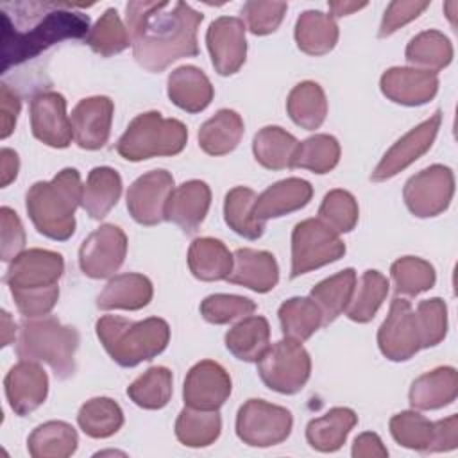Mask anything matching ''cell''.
Here are the masks:
<instances>
[{
    "label": "cell",
    "mask_w": 458,
    "mask_h": 458,
    "mask_svg": "<svg viewBox=\"0 0 458 458\" xmlns=\"http://www.w3.org/2000/svg\"><path fill=\"white\" fill-rule=\"evenodd\" d=\"M79 340L73 326H64L55 317H38L21 322L16 354L20 360L45 361L59 379H66L75 372Z\"/></svg>",
    "instance_id": "cell-6"
},
{
    "label": "cell",
    "mask_w": 458,
    "mask_h": 458,
    "mask_svg": "<svg viewBox=\"0 0 458 458\" xmlns=\"http://www.w3.org/2000/svg\"><path fill=\"white\" fill-rule=\"evenodd\" d=\"M211 206V190L204 181L191 179L174 188L165 218L179 225L184 233H193L204 222Z\"/></svg>",
    "instance_id": "cell-22"
},
{
    "label": "cell",
    "mask_w": 458,
    "mask_h": 458,
    "mask_svg": "<svg viewBox=\"0 0 458 458\" xmlns=\"http://www.w3.org/2000/svg\"><path fill=\"white\" fill-rule=\"evenodd\" d=\"M154 295L152 283L147 276L127 272L109 279L102 293L97 297V306L107 310H129L136 311L145 308Z\"/></svg>",
    "instance_id": "cell-27"
},
{
    "label": "cell",
    "mask_w": 458,
    "mask_h": 458,
    "mask_svg": "<svg viewBox=\"0 0 458 458\" xmlns=\"http://www.w3.org/2000/svg\"><path fill=\"white\" fill-rule=\"evenodd\" d=\"M222 431L218 410L182 408L175 420V437L186 447H208Z\"/></svg>",
    "instance_id": "cell-38"
},
{
    "label": "cell",
    "mask_w": 458,
    "mask_h": 458,
    "mask_svg": "<svg viewBox=\"0 0 458 458\" xmlns=\"http://www.w3.org/2000/svg\"><path fill=\"white\" fill-rule=\"evenodd\" d=\"M188 267L200 281H222L231 274L233 254L216 238H197L188 249Z\"/></svg>",
    "instance_id": "cell-32"
},
{
    "label": "cell",
    "mask_w": 458,
    "mask_h": 458,
    "mask_svg": "<svg viewBox=\"0 0 458 458\" xmlns=\"http://www.w3.org/2000/svg\"><path fill=\"white\" fill-rule=\"evenodd\" d=\"M352 456L354 458H385L388 456V451L376 433L367 431L354 438Z\"/></svg>",
    "instance_id": "cell-57"
},
{
    "label": "cell",
    "mask_w": 458,
    "mask_h": 458,
    "mask_svg": "<svg viewBox=\"0 0 458 458\" xmlns=\"http://www.w3.org/2000/svg\"><path fill=\"white\" fill-rule=\"evenodd\" d=\"M206 45L218 75L227 77L236 73L247 57L243 20L234 16H220L213 20L206 32Z\"/></svg>",
    "instance_id": "cell-16"
},
{
    "label": "cell",
    "mask_w": 458,
    "mask_h": 458,
    "mask_svg": "<svg viewBox=\"0 0 458 458\" xmlns=\"http://www.w3.org/2000/svg\"><path fill=\"white\" fill-rule=\"evenodd\" d=\"M340 161V143L331 134H315L299 143L292 168H306L313 174H327Z\"/></svg>",
    "instance_id": "cell-45"
},
{
    "label": "cell",
    "mask_w": 458,
    "mask_h": 458,
    "mask_svg": "<svg viewBox=\"0 0 458 458\" xmlns=\"http://www.w3.org/2000/svg\"><path fill=\"white\" fill-rule=\"evenodd\" d=\"M286 111L295 125L306 131L318 129L327 114V98L322 86L313 81L299 82L288 95Z\"/></svg>",
    "instance_id": "cell-36"
},
{
    "label": "cell",
    "mask_w": 458,
    "mask_h": 458,
    "mask_svg": "<svg viewBox=\"0 0 458 458\" xmlns=\"http://www.w3.org/2000/svg\"><path fill=\"white\" fill-rule=\"evenodd\" d=\"M9 406L16 415H29L38 410L48 394V376L38 361L20 360L4 379Z\"/></svg>",
    "instance_id": "cell-20"
},
{
    "label": "cell",
    "mask_w": 458,
    "mask_h": 458,
    "mask_svg": "<svg viewBox=\"0 0 458 458\" xmlns=\"http://www.w3.org/2000/svg\"><path fill=\"white\" fill-rule=\"evenodd\" d=\"M77 422L88 437L107 438L123 426V411L109 397H93L81 406Z\"/></svg>",
    "instance_id": "cell-42"
},
{
    "label": "cell",
    "mask_w": 458,
    "mask_h": 458,
    "mask_svg": "<svg viewBox=\"0 0 458 458\" xmlns=\"http://www.w3.org/2000/svg\"><path fill=\"white\" fill-rule=\"evenodd\" d=\"M297 147V138L277 125H267L259 129L252 140V152L256 161L268 170L292 168Z\"/></svg>",
    "instance_id": "cell-35"
},
{
    "label": "cell",
    "mask_w": 458,
    "mask_h": 458,
    "mask_svg": "<svg viewBox=\"0 0 458 458\" xmlns=\"http://www.w3.org/2000/svg\"><path fill=\"white\" fill-rule=\"evenodd\" d=\"M417 320L422 336V349L433 347L445 338L447 306L440 297L420 301L417 306Z\"/></svg>",
    "instance_id": "cell-51"
},
{
    "label": "cell",
    "mask_w": 458,
    "mask_h": 458,
    "mask_svg": "<svg viewBox=\"0 0 458 458\" xmlns=\"http://www.w3.org/2000/svg\"><path fill=\"white\" fill-rule=\"evenodd\" d=\"M97 336L113 361L120 367H136L161 354L170 342V326L159 317L127 320L104 315L95 324Z\"/></svg>",
    "instance_id": "cell-5"
},
{
    "label": "cell",
    "mask_w": 458,
    "mask_h": 458,
    "mask_svg": "<svg viewBox=\"0 0 458 458\" xmlns=\"http://www.w3.org/2000/svg\"><path fill=\"white\" fill-rule=\"evenodd\" d=\"M14 335H16V326L11 320V315L4 310L2 311V347H7L14 340Z\"/></svg>",
    "instance_id": "cell-60"
},
{
    "label": "cell",
    "mask_w": 458,
    "mask_h": 458,
    "mask_svg": "<svg viewBox=\"0 0 458 458\" xmlns=\"http://www.w3.org/2000/svg\"><path fill=\"white\" fill-rule=\"evenodd\" d=\"M127 254V236L114 224H102L79 249V265L84 276L106 279L114 276Z\"/></svg>",
    "instance_id": "cell-13"
},
{
    "label": "cell",
    "mask_w": 458,
    "mask_h": 458,
    "mask_svg": "<svg viewBox=\"0 0 458 458\" xmlns=\"http://www.w3.org/2000/svg\"><path fill=\"white\" fill-rule=\"evenodd\" d=\"M0 157H2V168H0V184L2 188L9 186L16 175H18V170H20V157L18 154L13 150V148H2L0 152Z\"/></svg>",
    "instance_id": "cell-58"
},
{
    "label": "cell",
    "mask_w": 458,
    "mask_h": 458,
    "mask_svg": "<svg viewBox=\"0 0 458 458\" xmlns=\"http://www.w3.org/2000/svg\"><path fill=\"white\" fill-rule=\"evenodd\" d=\"M390 274L394 279L395 293L415 297L435 286L437 274L429 261L415 256H404L392 263Z\"/></svg>",
    "instance_id": "cell-47"
},
{
    "label": "cell",
    "mask_w": 458,
    "mask_h": 458,
    "mask_svg": "<svg viewBox=\"0 0 458 458\" xmlns=\"http://www.w3.org/2000/svg\"><path fill=\"white\" fill-rule=\"evenodd\" d=\"M172 372L166 367H150L127 386L129 399L145 410H161L172 397Z\"/></svg>",
    "instance_id": "cell-44"
},
{
    "label": "cell",
    "mask_w": 458,
    "mask_h": 458,
    "mask_svg": "<svg viewBox=\"0 0 458 458\" xmlns=\"http://www.w3.org/2000/svg\"><path fill=\"white\" fill-rule=\"evenodd\" d=\"M388 279L377 270H365L352 299L345 310L347 317L358 324L370 322L388 295Z\"/></svg>",
    "instance_id": "cell-43"
},
{
    "label": "cell",
    "mask_w": 458,
    "mask_h": 458,
    "mask_svg": "<svg viewBox=\"0 0 458 458\" xmlns=\"http://www.w3.org/2000/svg\"><path fill=\"white\" fill-rule=\"evenodd\" d=\"M227 351L242 361H259L270 347V326L265 317H243L225 333Z\"/></svg>",
    "instance_id": "cell-29"
},
{
    "label": "cell",
    "mask_w": 458,
    "mask_h": 458,
    "mask_svg": "<svg viewBox=\"0 0 458 458\" xmlns=\"http://www.w3.org/2000/svg\"><path fill=\"white\" fill-rule=\"evenodd\" d=\"M174 191V177L166 170H152L140 175L127 190V209L141 225L165 222L168 199Z\"/></svg>",
    "instance_id": "cell-15"
},
{
    "label": "cell",
    "mask_w": 458,
    "mask_h": 458,
    "mask_svg": "<svg viewBox=\"0 0 458 458\" xmlns=\"http://www.w3.org/2000/svg\"><path fill=\"white\" fill-rule=\"evenodd\" d=\"M2 9V73L63 39L89 34V16L72 4L14 2Z\"/></svg>",
    "instance_id": "cell-2"
},
{
    "label": "cell",
    "mask_w": 458,
    "mask_h": 458,
    "mask_svg": "<svg viewBox=\"0 0 458 458\" xmlns=\"http://www.w3.org/2000/svg\"><path fill=\"white\" fill-rule=\"evenodd\" d=\"M429 7V2H419V0H395L390 2L381 25H379V38H386L390 34H394L397 29H401L403 25L410 23L411 20H415L419 14H422V11H426Z\"/></svg>",
    "instance_id": "cell-54"
},
{
    "label": "cell",
    "mask_w": 458,
    "mask_h": 458,
    "mask_svg": "<svg viewBox=\"0 0 458 458\" xmlns=\"http://www.w3.org/2000/svg\"><path fill=\"white\" fill-rule=\"evenodd\" d=\"M381 93L401 106L428 104L438 91V75L428 70L394 66L379 79Z\"/></svg>",
    "instance_id": "cell-21"
},
{
    "label": "cell",
    "mask_w": 458,
    "mask_h": 458,
    "mask_svg": "<svg viewBox=\"0 0 458 458\" xmlns=\"http://www.w3.org/2000/svg\"><path fill=\"white\" fill-rule=\"evenodd\" d=\"M458 394V372L453 367H437L410 386V404L415 410H440L451 404Z\"/></svg>",
    "instance_id": "cell-26"
},
{
    "label": "cell",
    "mask_w": 458,
    "mask_h": 458,
    "mask_svg": "<svg viewBox=\"0 0 458 458\" xmlns=\"http://www.w3.org/2000/svg\"><path fill=\"white\" fill-rule=\"evenodd\" d=\"M358 202L345 190H331L318 208V220L335 233H349L358 224Z\"/></svg>",
    "instance_id": "cell-49"
},
{
    "label": "cell",
    "mask_w": 458,
    "mask_h": 458,
    "mask_svg": "<svg viewBox=\"0 0 458 458\" xmlns=\"http://www.w3.org/2000/svg\"><path fill=\"white\" fill-rule=\"evenodd\" d=\"M293 426L292 413L263 399H249L236 415V435L250 447H270L284 442Z\"/></svg>",
    "instance_id": "cell-10"
},
{
    "label": "cell",
    "mask_w": 458,
    "mask_h": 458,
    "mask_svg": "<svg viewBox=\"0 0 458 458\" xmlns=\"http://www.w3.org/2000/svg\"><path fill=\"white\" fill-rule=\"evenodd\" d=\"M122 195V177L111 166H95L82 186L81 206L95 218H104L118 202Z\"/></svg>",
    "instance_id": "cell-30"
},
{
    "label": "cell",
    "mask_w": 458,
    "mask_h": 458,
    "mask_svg": "<svg viewBox=\"0 0 458 458\" xmlns=\"http://www.w3.org/2000/svg\"><path fill=\"white\" fill-rule=\"evenodd\" d=\"M358 415L345 406L331 408L318 419H313L306 426V440L308 444L320 453L338 451L351 429L356 426Z\"/></svg>",
    "instance_id": "cell-28"
},
{
    "label": "cell",
    "mask_w": 458,
    "mask_h": 458,
    "mask_svg": "<svg viewBox=\"0 0 458 458\" xmlns=\"http://www.w3.org/2000/svg\"><path fill=\"white\" fill-rule=\"evenodd\" d=\"M168 98L172 104L181 107L186 113L204 111L215 95L213 84L208 75L191 64L175 68L168 75Z\"/></svg>",
    "instance_id": "cell-25"
},
{
    "label": "cell",
    "mask_w": 458,
    "mask_h": 458,
    "mask_svg": "<svg viewBox=\"0 0 458 458\" xmlns=\"http://www.w3.org/2000/svg\"><path fill=\"white\" fill-rule=\"evenodd\" d=\"M377 345L385 358L406 361L422 349V336L410 301L395 297L377 331Z\"/></svg>",
    "instance_id": "cell-12"
},
{
    "label": "cell",
    "mask_w": 458,
    "mask_h": 458,
    "mask_svg": "<svg viewBox=\"0 0 458 458\" xmlns=\"http://www.w3.org/2000/svg\"><path fill=\"white\" fill-rule=\"evenodd\" d=\"M404 54L413 68L437 73L453 61V45L444 32L424 30L410 39Z\"/></svg>",
    "instance_id": "cell-39"
},
{
    "label": "cell",
    "mask_w": 458,
    "mask_h": 458,
    "mask_svg": "<svg viewBox=\"0 0 458 458\" xmlns=\"http://www.w3.org/2000/svg\"><path fill=\"white\" fill-rule=\"evenodd\" d=\"M79 444L77 431L63 420L39 424L27 438V449L32 458H68Z\"/></svg>",
    "instance_id": "cell-34"
},
{
    "label": "cell",
    "mask_w": 458,
    "mask_h": 458,
    "mask_svg": "<svg viewBox=\"0 0 458 458\" xmlns=\"http://www.w3.org/2000/svg\"><path fill=\"white\" fill-rule=\"evenodd\" d=\"M0 243H2V259L13 261L18 254L23 252L25 247V231L18 215L4 206L0 209Z\"/></svg>",
    "instance_id": "cell-53"
},
{
    "label": "cell",
    "mask_w": 458,
    "mask_h": 458,
    "mask_svg": "<svg viewBox=\"0 0 458 458\" xmlns=\"http://www.w3.org/2000/svg\"><path fill=\"white\" fill-rule=\"evenodd\" d=\"M442 123V111H435L428 120L413 127L410 132H406L403 138H399L383 156V159L374 168L370 179L376 182L392 179L404 168H408L411 163H415L420 156H424L440 129Z\"/></svg>",
    "instance_id": "cell-14"
},
{
    "label": "cell",
    "mask_w": 458,
    "mask_h": 458,
    "mask_svg": "<svg viewBox=\"0 0 458 458\" xmlns=\"http://www.w3.org/2000/svg\"><path fill=\"white\" fill-rule=\"evenodd\" d=\"M227 281L258 293H267L279 281V267L274 254L267 250L238 249L233 254V268Z\"/></svg>",
    "instance_id": "cell-23"
},
{
    "label": "cell",
    "mask_w": 458,
    "mask_h": 458,
    "mask_svg": "<svg viewBox=\"0 0 458 458\" xmlns=\"http://www.w3.org/2000/svg\"><path fill=\"white\" fill-rule=\"evenodd\" d=\"M295 41L308 55H324L338 43V25L331 14L304 11L295 21Z\"/></svg>",
    "instance_id": "cell-33"
},
{
    "label": "cell",
    "mask_w": 458,
    "mask_h": 458,
    "mask_svg": "<svg viewBox=\"0 0 458 458\" xmlns=\"http://www.w3.org/2000/svg\"><path fill=\"white\" fill-rule=\"evenodd\" d=\"M30 129L34 138L48 147L66 148L72 143L73 129L61 93L41 91L30 100Z\"/></svg>",
    "instance_id": "cell-18"
},
{
    "label": "cell",
    "mask_w": 458,
    "mask_h": 458,
    "mask_svg": "<svg viewBox=\"0 0 458 458\" xmlns=\"http://www.w3.org/2000/svg\"><path fill=\"white\" fill-rule=\"evenodd\" d=\"M356 288V272L354 268H345L324 281L317 283L310 297L322 311V324H331L340 313H344L352 299Z\"/></svg>",
    "instance_id": "cell-37"
},
{
    "label": "cell",
    "mask_w": 458,
    "mask_h": 458,
    "mask_svg": "<svg viewBox=\"0 0 458 458\" xmlns=\"http://www.w3.org/2000/svg\"><path fill=\"white\" fill-rule=\"evenodd\" d=\"M279 322L284 338L304 342L322 326V311L311 297H292L279 306Z\"/></svg>",
    "instance_id": "cell-41"
},
{
    "label": "cell",
    "mask_w": 458,
    "mask_h": 458,
    "mask_svg": "<svg viewBox=\"0 0 458 458\" xmlns=\"http://www.w3.org/2000/svg\"><path fill=\"white\" fill-rule=\"evenodd\" d=\"M243 120L233 109H220L199 129V145L209 156L233 152L243 136Z\"/></svg>",
    "instance_id": "cell-31"
},
{
    "label": "cell",
    "mask_w": 458,
    "mask_h": 458,
    "mask_svg": "<svg viewBox=\"0 0 458 458\" xmlns=\"http://www.w3.org/2000/svg\"><path fill=\"white\" fill-rule=\"evenodd\" d=\"M261 381L274 392L297 394L311 374V358L301 342L284 338L267 349L258 361Z\"/></svg>",
    "instance_id": "cell-9"
},
{
    "label": "cell",
    "mask_w": 458,
    "mask_h": 458,
    "mask_svg": "<svg viewBox=\"0 0 458 458\" xmlns=\"http://www.w3.org/2000/svg\"><path fill=\"white\" fill-rule=\"evenodd\" d=\"M188 141V129L175 118H163L159 111L138 114L116 141V152L127 161L157 156H175Z\"/></svg>",
    "instance_id": "cell-7"
},
{
    "label": "cell",
    "mask_w": 458,
    "mask_h": 458,
    "mask_svg": "<svg viewBox=\"0 0 458 458\" xmlns=\"http://www.w3.org/2000/svg\"><path fill=\"white\" fill-rule=\"evenodd\" d=\"M64 272V259L59 252L29 249L18 254L4 277L18 311L25 318L45 317L59 299V279Z\"/></svg>",
    "instance_id": "cell-3"
},
{
    "label": "cell",
    "mask_w": 458,
    "mask_h": 458,
    "mask_svg": "<svg viewBox=\"0 0 458 458\" xmlns=\"http://www.w3.org/2000/svg\"><path fill=\"white\" fill-rule=\"evenodd\" d=\"M113 113L114 104L109 97L97 95L82 98L70 114L75 143L86 150L102 148L111 134Z\"/></svg>",
    "instance_id": "cell-19"
},
{
    "label": "cell",
    "mask_w": 458,
    "mask_h": 458,
    "mask_svg": "<svg viewBox=\"0 0 458 458\" xmlns=\"http://www.w3.org/2000/svg\"><path fill=\"white\" fill-rule=\"evenodd\" d=\"M231 377L227 370L213 361L202 360L195 363L184 379V404L197 410H218L231 395Z\"/></svg>",
    "instance_id": "cell-17"
},
{
    "label": "cell",
    "mask_w": 458,
    "mask_h": 458,
    "mask_svg": "<svg viewBox=\"0 0 458 458\" xmlns=\"http://www.w3.org/2000/svg\"><path fill=\"white\" fill-rule=\"evenodd\" d=\"M81 200V174L75 168H64L52 181L34 182L27 191L25 208L38 233L64 242L75 233V211Z\"/></svg>",
    "instance_id": "cell-4"
},
{
    "label": "cell",
    "mask_w": 458,
    "mask_h": 458,
    "mask_svg": "<svg viewBox=\"0 0 458 458\" xmlns=\"http://www.w3.org/2000/svg\"><path fill=\"white\" fill-rule=\"evenodd\" d=\"M258 195L254 190L236 186L227 191L224 200V220L240 236L258 240L265 233V222L256 218L254 202Z\"/></svg>",
    "instance_id": "cell-40"
},
{
    "label": "cell",
    "mask_w": 458,
    "mask_h": 458,
    "mask_svg": "<svg viewBox=\"0 0 458 458\" xmlns=\"http://www.w3.org/2000/svg\"><path fill=\"white\" fill-rule=\"evenodd\" d=\"M86 43L102 57H111L123 52L131 45L127 27L122 23L116 9H106L98 21L89 29Z\"/></svg>",
    "instance_id": "cell-48"
},
{
    "label": "cell",
    "mask_w": 458,
    "mask_h": 458,
    "mask_svg": "<svg viewBox=\"0 0 458 458\" xmlns=\"http://www.w3.org/2000/svg\"><path fill=\"white\" fill-rule=\"evenodd\" d=\"M21 109L20 97L5 84H0V138L5 140L16 127V120Z\"/></svg>",
    "instance_id": "cell-55"
},
{
    "label": "cell",
    "mask_w": 458,
    "mask_h": 458,
    "mask_svg": "<svg viewBox=\"0 0 458 458\" xmlns=\"http://www.w3.org/2000/svg\"><path fill=\"white\" fill-rule=\"evenodd\" d=\"M256 311V302L233 293H213L200 302V315L211 324H229Z\"/></svg>",
    "instance_id": "cell-50"
},
{
    "label": "cell",
    "mask_w": 458,
    "mask_h": 458,
    "mask_svg": "<svg viewBox=\"0 0 458 458\" xmlns=\"http://www.w3.org/2000/svg\"><path fill=\"white\" fill-rule=\"evenodd\" d=\"M453 193V170L444 165H431L406 181L403 199L411 215L429 218L444 213L449 208Z\"/></svg>",
    "instance_id": "cell-11"
},
{
    "label": "cell",
    "mask_w": 458,
    "mask_h": 458,
    "mask_svg": "<svg viewBox=\"0 0 458 458\" xmlns=\"http://www.w3.org/2000/svg\"><path fill=\"white\" fill-rule=\"evenodd\" d=\"M202 18L184 2H129L125 21L134 59L141 68L159 73L181 57L197 55Z\"/></svg>",
    "instance_id": "cell-1"
},
{
    "label": "cell",
    "mask_w": 458,
    "mask_h": 458,
    "mask_svg": "<svg viewBox=\"0 0 458 458\" xmlns=\"http://www.w3.org/2000/svg\"><path fill=\"white\" fill-rule=\"evenodd\" d=\"M458 445V417L451 415L435 422V438L431 445V453L453 451Z\"/></svg>",
    "instance_id": "cell-56"
},
{
    "label": "cell",
    "mask_w": 458,
    "mask_h": 458,
    "mask_svg": "<svg viewBox=\"0 0 458 458\" xmlns=\"http://www.w3.org/2000/svg\"><path fill=\"white\" fill-rule=\"evenodd\" d=\"M313 197V188L308 181L288 177L268 186L254 202V215L261 222L279 218L304 208Z\"/></svg>",
    "instance_id": "cell-24"
},
{
    "label": "cell",
    "mask_w": 458,
    "mask_h": 458,
    "mask_svg": "<svg viewBox=\"0 0 458 458\" xmlns=\"http://www.w3.org/2000/svg\"><path fill=\"white\" fill-rule=\"evenodd\" d=\"M367 7V2H329V11L333 18L352 14L354 11H360Z\"/></svg>",
    "instance_id": "cell-59"
},
{
    "label": "cell",
    "mask_w": 458,
    "mask_h": 458,
    "mask_svg": "<svg viewBox=\"0 0 458 458\" xmlns=\"http://www.w3.org/2000/svg\"><path fill=\"white\" fill-rule=\"evenodd\" d=\"M345 254V243L340 234L329 229L318 218H306L292 231V270L295 279L315 268L338 261Z\"/></svg>",
    "instance_id": "cell-8"
},
{
    "label": "cell",
    "mask_w": 458,
    "mask_h": 458,
    "mask_svg": "<svg viewBox=\"0 0 458 458\" xmlns=\"http://www.w3.org/2000/svg\"><path fill=\"white\" fill-rule=\"evenodd\" d=\"M390 433L397 444L406 449H413L419 453H431L433 438H435V422L420 415L419 411L406 410L395 413L390 419Z\"/></svg>",
    "instance_id": "cell-46"
},
{
    "label": "cell",
    "mask_w": 458,
    "mask_h": 458,
    "mask_svg": "<svg viewBox=\"0 0 458 458\" xmlns=\"http://www.w3.org/2000/svg\"><path fill=\"white\" fill-rule=\"evenodd\" d=\"M288 9L286 2H245L242 14L247 29L256 36H267L277 30L284 13Z\"/></svg>",
    "instance_id": "cell-52"
}]
</instances>
